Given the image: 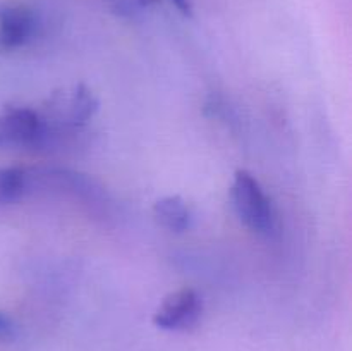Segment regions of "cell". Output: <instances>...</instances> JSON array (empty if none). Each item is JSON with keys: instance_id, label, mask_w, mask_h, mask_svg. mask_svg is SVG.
<instances>
[{"instance_id": "1", "label": "cell", "mask_w": 352, "mask_h": 351, "mask_svg": "<svg viewBox=\"0 0 352 351\" xmlns=\"http://www.w3.org/2000/svg\"><path fill=\"white\" fill-rule=\"evenodd\" d=\"M98 107L96 95L85 85L65 86L54 92L38 112L43 124V143L54 133L76 131L88 124L98 112Z\"/></svg>"}, {"instance_id": "2", "label": "cell", "mask_w": 352, "mask_h": 351, "mask_svg": "<svg viewBox=\"0 0 352 351\" xmlns=\"http://www.w3.org/2000/svg\"><path fill=\"white\" fill-rule=\"evenodd\" d=\"M236 215L253 233L265 234L274 227V209L258 179L248 171H237L230 186Z\"/></svg>"}, {"instance_id": "3", "label": "cell", "mask_w": 352, "mask_h": 351, "mask_svg": "<svg viewBox=\"0 0 352 351\" xmlns=\"http://www.w3.org/2000/svg\"><path fill=\"white\" fill-rule=\"evenodd\" d=\"M43 143V124L36 110L7 107L0 112V148H34Z\"/></svg>"}, {"instance_id": "4", "label": "cell", "mask_w": 352, "mask_h": 351, "mask_svg": "<svg viewBox=\"0 0 352 351\" xmlns=\"http://www.w3.org/2000/svg\"><path fill=\"white\" fill-rule=\"evenodd\" d=\"M203 312V299L195 289L182 288L162 299L153 323L164 330H184L195 326Z\"/></svg>"}, {"instance_id": "5", "label": "cell", "mask_w": 352, "mask_h": 351, "mask_svg": "<svg viewBox=\"0 0 352 351\" xmlns=\"http://www.w3.org/2000/svg\"><path fill=\"white\" fill-rule=\"evenodd\" d=\"M36 30L33 10L19 3L0 6V54L16 50L31 40Z\"/></svg>"}, {"instance_id": "6", "label": "cell", "mask_w": 352, "mask_h": 351, "mask_svg": "<svg viewBox=\"0 0 352 351\" xmlns=\"http://www.w3.org/2000/svg\"><path fill=\"white\" fill-rule=\"evenodd\" d=\"M153 217L164 229L170 233H184L191 227L192 212L184 198L168 195L155 202Z\"/></svg>"}, {"instance_id": "7", "label": "cell", "mask_w": 352, "mask_h": 351, "mask_svg": "<svg viewBox=\"0 0 352 351\" xmlns=\"http://www.w3.org/2000/svg\"><path fill=\"white\" fill-rule=\"evenodd\" d=\"M30 191V171L23 167H0V206L16 203Z\"/></svg>"}, {"instance_id": "8", "label": "cell", "mask_w": 352, "mask_h": 351, "mask_svg": "<svg viewBox=\"0 0 352 351\" xmlns=\"http://www.w3.org/2000/svg\"><path fill=\"white\" fill-rule=\"evenodd\" d=\"M157 0H117L119 3V9L122 10H136V9H143V7H148L150 3H155ZM175 7L181 10L182 14L189 16L191 14V3L189 0H172Z\"/></svg>"}, {"instance_id": "9", "label": "cell", "mask_w": 352, "mask_h": 351, "mask_svg": "<svg viewBox=\"0 0 352 351\" xmlns=\"http://www.w3.org/2000/svg\"><path fill=\"white\" fill-rule=\"evenodd\" d=\"M14 336V323L7 319L3 313H0V339H10Z\"/></svg>"}]
</instances>
